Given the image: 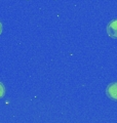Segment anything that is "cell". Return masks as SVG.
Returning <instances> with one entry per match:
<instances>
[{
  "mask_svg": "<svg viewBox=\"0 0 117 123\" xmlns=\"http://www.w3.org/2000/svg\"><path fill=\"white\" fill-rule=\"evenodd\" d=\"M106 93L108 95V98H110L113 101H117V82L111 83L107 87Z\"/></svg>",
  "mask_w": 117,
  "mask_h": 123,
  "instance_id": "1",
  "label": "cell"
},
{
  "mask_svg": "<svg viewBox=\"0 0 117 123\" xmlns=\"http://www.w3.org/2000/svg\"><path fill=\"white\" fill-rule=\"evenodd\" d=\"M4 94H5V88L3 86V84L0 82V98L4 97Z\"/></svg>",
  "mask_w": 117,
  "mask_h": 123,
  "instance_id": "3",
  "label": "cell"
},
{
  "mask_svg": "<svg viewBox=\"0 0 117 123\" xmlns=\"http://www.w3.org/2000/svg\"><path fill=\"white\" fill-rule=\"evenodd\" d=\"M107 33L111 38L117 39V20H113L107 26Z\"/></svg>",
  "mask_w": 117,
  "mask_h": 123,
  "instance_id": "2",
  "label": "cell"
},
{
  "mask_svg": "<svg viewBox=\"0 0 117 123\" xmlns=\"http://www.w3.org/2000/svg\"><path fill=\"white\" fill-rule=\"evenodd\" d=\"M1 32H2V25L0 24V34H1Z\"/></svg>",
  "mask_w": 117,
  "mask_h": 123,
  "instance_id": "4",
  "label": "cell"
}]
</instances>
